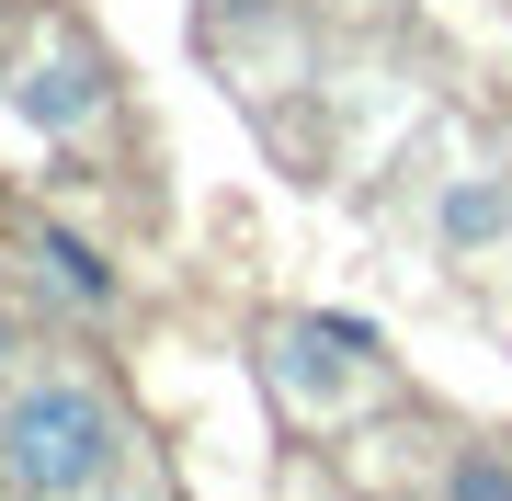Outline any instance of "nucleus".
Listing matches in <instances>:
<instances>
[{
    "label": "nucleus",
    "mask_w": 512,
    "mask_h": 501,
    "mask_svg": "<svg viewBox=\"0 0 512 501\" xmlns=\"http://www.w3.org/2000/svg\"><path fill=\"white\" fill-rule=\"evenodd\" d=\"M501 228H512V183H490V171L444 183V251H490Z\"/></svg>",
    "instance_id": "obj_4"
},
{
    "label": "nucleus",
    "mask_w": 512,
    "mask_h": 501,
    "mask_svg": "<svg viewBox=\"0 0 512 501\" xmlns=\"http://www.w3.org/2000/svg\"><path fill=\"white\" fill-rule=\"evenodd\" d=\"M126 467V422L80 376H35L23 399H0V479L12 490H103Z\"/></svg>",
    "instance_id": "obj_1"
},
{
    "label": "nucleus",
    "mask_w": 512,
    "mask_h": 501,
    "mask_svg": "<svg viewBox=\"0 0 512 501\" xmlns=\"http://www.w3.org/2000/svg\"><path fill=\"white\" fill-rule=\"evenodd\" d=\"M35 274L57 285V297H80V308H114V262L92 240H69V228H35Z\"/></svg>",
    "instance_id": "obj_3"
},
{
    "label": "nucleus",
    "mask_w": 512,
    "mask_h": 501,
    "mask_svg": "<svg viewBox=\"0 0 512 501\" xmlns=\"http://www.w3.org/2000/svg\"><path fill=\"white\" fill-rule=\"evenodd\" d=\"M444 490H456V501H512V456H456Z\"/></svg>",
    "instance_id": "obj_5"
},
{
    "label": "nucleus",
    "mask_w": 512,
    "mask_h": 501,
    "mask_svg": "<svg viewBox=\"0 0 512 501\" xmlns=\"http://www.w3.org/2000/svg\"><path fill=\"white\" fill-rule=\"evenodd\" d=\"M319 342H342V353H376V319H353V308H330V319H319Z\"/></svg>",
    "instance_id": "obj_6"
},
{
    "label": "nucleus",
    "mask_w": 512,
    "mask_h": 501,
    "mask_svg": "<svg viewBox=\"0 0 512 501\" xmlns=\"http://www.w3.org/2000/svg\"><path fill=\"white\" fill-rule=\"evenodd\" d=\"M12 103L35 114L46 137H69V126H92V114H103V57H80V46H57V57H23V80H12Z\"/></svg>",
    "instance_id": "obj_2"
}]
</instances>
